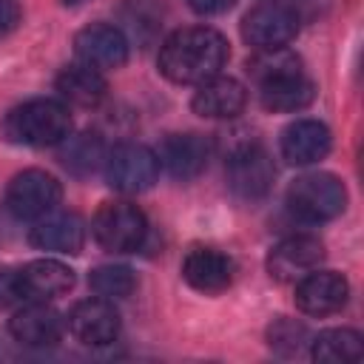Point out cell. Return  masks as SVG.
Listing matches in <instances>:
<instances>
[{
    "instance_id": "obj_2",
    "label": "cell",
    "mask_w": 364,
    "mask_h": 364,
    "mask_svg": "<svg viewBox=\"0 0 364 364\" xmlns=\"http://www.w3.org/2000/svg\"><path fill=\"white\" fill-rule=\"evenodd\" d=\"M0 134L11 145H28V148L60 145L71 134L68 105L63 100H51V97L28 100L3 117Z\"/></svg>"
},
{
    "instance_id": "obj_6",
    "label": "cell",
    "mask_w": 364,
    "mask_h": 364,
    "mask_svg": "<svg viewBox=\"0 0 364 364\" xmlns=\"http://www.w3.org/2000/svg\"><path fill=\"white\" fill-rule=\"evenodd\" d=\"M102 173L108 185L119 193H142L148 191L159 176L156 154L139 142H122L108 148Z\"/></svg>"
},
{
    "instance_id": "obj_12",
    "label": "cell",
    "mask_w": 364,
    "mask_h": 364,
    "mask_svg": "<svg viewBox=\"0 0 364 364\" xmlns=\"http://www.w3.org/2000/svg\"><path fill=\"white\" fill-rule=\"evenodd\" d=\"M71 336L88 347H102L111 344L119 336V313L114 307V301L108 299H82L71 307L68 318H65Z\"/></svg>"
},
{
    "instance_id": "obj_15",
    "label": "cell",
    "mask_w": 364,
    "mask_h": 364,
    "mask_svg": "<svg viewBox=\"0 0 364 364\" xmlns=\"http://www.w3.org/2000/svg\"><path fill=\"white\" fill-rule=\"evenodd\" d=\"M182 279L199 293H222L233 282V262L216 247H193L182 262Z\"/></svg>"
},
{
    "instance_id": "obj_19",
    "label": "cell",
    "mask_w": 364,
    "mask_h": 364,
    "mask_svg": "<svg viewBox=\"0 0 364 364\" xmlns=\"http://www.w3.org/2000/svg\"><path fill=\"white\" fill-rule=\"evenodd\" d=\"M26 301H48L74 287V270L57 259H34L20 267Z\"/></svg>"
},
{
    "instance_id": "obj_27",
    "label": "cell",
    "mask_w": 364,
    "mask_h": 364,
    "mask_svg": "<svg viewBox=\"0 0 364 364\" xmlns=\"http://www.w3.org/2000/svg\"><path fill=\"white\" fill-rule=\"evenodd\" d=\"M26 301V290H23V279L20 270L14 267H0V310Z\"/></svg>"
},
{
    "instance_id": "obj_21",
    "label": "cell",
    "mask_w": 364,
    "mask_h": 364,
    "mask_svg": "<svg viewBox=\"0 0 364 364\" xmlns=\"http://www.w3.org/2000/svg\"><path fill=\"white\" fill-rule=\"evenodd\" d=\"M313 97H316V88L304 77V71H296V74H287V77L259 85V102L267 111H279V114L301 111L313 102Z\"/></svg>"
},
{
    "instance_id": "obj_9",
    "label": "cell",
    "mask_w": 364,
    "mask_h": 364,
    "mask_svg": "<svg viewBox=\"0 0 364 364\" xmlns=\"http://www.w3.org/2000/svg\"><path fill=\"white\" fill-rule=\"evenodd\" d=\"M324 259V245L310 233H293L276 242L267 253V273L276 282H299L304 273L316 270Z\"/></svg>"
},
{
    "instance_id": "obj_13",
    "label": "cell",
    "mask_w": 364,
    "mask_h": 364,
    "mask_svg": "<svg viewBox=\"0 0 364 364\" xmlns=\"http://www.w3.org/2000/svg\"><path fill=\"white\" fill-rule=\"evenodd\" d=\"M74 51L80 57V63L97 68V71H108V68H119L128 60V40L119 28L108 26V23H91L85 28L77 31L74 37Z\"/></svg>"
},
{
    "instance_id": "obj_11",
    "label": "cell",
    "mask_w": 364,
    "mask_h": 364,
    "mask_svg": "<svg viewBox=\"0 0 364 364\" xmlns=\"http://www.w3.org/2000/svg\"><path fill=\"white\" fill-rule=\"evenodd\" d=\"M350 284L336 270H310L296 284V307L307 316H333L347 304Z\"/></svg>"
},
{
    "instance_id": "obj_18",
    "label": "cell",
    "mask_w": 364,
    "mask_h": 364,
    "mask_svg": "<svg viewBox=\"0 0 364 364\" xmlns=\"http://www.w3.org/2000/svg\"><path fill=\"white\" fill-rule=\"evenodd\" d=\"M28 242L37 250H51V253H80L85 242V228L77 213H46L34 219V228L28 233Z\"/></svg>"
},
{
    "instance_id": "obj_1",
    "label": "cell",
    "mask_w": 364,
    "mask_h": 364,
    "mask_svg": "<svg viewBox=\"0 0 364 364\" xmlns=\"http://www.w3.org/2000/svg\"><path fill=\"white\" fill-rule=\"evenodd\" d=\"M230 57L228 40L208 26L173 31L159 48V71L176 85H199L216 77Z\"/></svg>"
},
{
    "instance_id": "obj_7",
    "label": "cell",
    "mask_w": 364,
    "mask_h": 364,
    "mask_svg": "<svg viewBox=\"0 0 364 364\" xmlns=\"http://www.w3.org/2000/svg\"><path fill=\"white\" fill-rule=\"evenodd\" d=\"M60 196H63L60 182L40 168H28V171L14 173L9 188H6L9 210L26 222H34V219L51 213L60 205Z\"/></svg>"
},
{
    "instance_id": "obj_22",
    "label": "cell",
    "mask_w": 364,
    "mask_h": 364,
    "mask_svg": "<svg viewBox=\"0 0 364 364\" xmlns=\"http://www.w3.org/2000/svg\"><path fill=\"white\" fill-rule=\"evenodd\" d=\"M57 91L71 105L94 108L105 97L108 85H105V77L97 68H91L85 63H77V65H65L57 74Z\"/></svg>"
},
{
    "instance_id": "obj_17",
    "label": "cell",
    "mask_w": 364,
    "mask_h": 364,
    "mask_svg": "<svg viewBox=\"0 0 364 364\" xmlns=\"http://www.w3.org/2000/svg\"><path fill=\"white\" fill-rule=\"evenodd\" d=\"M330 128L318 119H296L282 131V156L290 165H313L330 154Z\"/></svg>"
},
{
    "instance_id": "obj_8",
    "label": "cell",
    "mask_w": 364,
    "mask_h": 364,
    "mask_svg": "<svg viewBox=\"0 0 364 364\" xmlns=\"http://www.w3.org/2000/svg\"><path fill=\"white\" fill-rule=\"evenodd\" d=\"M299 31V14L279 0L259 3L242 20V37L253 48H282Z\"/></svg>"
},
{
    "instance_id": "obj_29",
    "label": "cell",
    "mask_w": 364,
    "mask_h": 364,
    "mask_svg": "<svg viewBox=\"0 0 364 364\" xmlns=\"http://www.w3.org/2000/svg\"><path fill=\"white\" fill-rule=\"evenodd\" d=\"M233 3H236V0H188V6H191L193 11H199V14H222V11H228Z\"/></svg>"
},
{
    "instance_id": "obj_28",
    "label": "cell",
    "mask_w": 364,
    "mask_h": 364,
    "mask_svg": "<svg viewBox=\"0 0 364 364\" xmlns=\"http://www.w3.org/2000/svg\"><path fill=\"white\" fill-rule=\"evenodd\" d=\"M20 23V6L14 0H0V37L14 31Z\"/></svg>"
},
{
    "instance_id": "obj_26",
    "label": "cell",
    "mask_w": 364,
    "mask_h": 364,
    "mask_svg": "<svg viewBox=\"0 0 364 364\" xmlns=\"http://www.w3.org/2000/svg\"><path fill=\"white\" fill-rule=\"evenodd\" d=\"M267 344L282 355H299L307 341V327L293 318H276L267 327Z\"/></svg>"
},
{
    "instance_id": "obj_16",
    "label": "cell",
    "mask_w": 364,
    "mask_h": 364,
    "mask_svg": "<svg viewBox=\"0 0 364 364\" xmlns=\"http://www.w3.org/2000/svg\"><path fill=\"white\" fill-rule=\"evenodd\" d=\"M9 330L26 347H51L63 336V316L46 301H28L11 316Z\"/></svg>"
},
{
    "instance_id": "obj_30",
    "label": "cell",
    "mask_w": 364,
    "mask_h": 364,
    "mask_svg": "<svg viewBox=\"0 0 364 364\" xmlns=\"http://www.w3.org/2000/svg\"><path fill=\"white\" fill-rule=\"evenodd\" d=\"M65 6H80V3H85V0H63Z\"/></svg>"
},
{
    "instance_id": "obj_3",
    "label": "cell",
    "mask_w": 364,
    "mask_h": 364,
    "mask_svg": "<svg viewBox=\"0 0 364 364\" xmlns=\"http://www.w3.org/2000/svg\"><path fill=\"white\" fill-rule=\"evenodd\" d=\"M347 205V191L333 173H304L296 176L287 188V210L301 222H327L336 219Z\"/></svg>"
},
{
    "instance_id": "obj_25",
    "label": "cell",
    "mask_w": 364,
    "mask_h": 364,
    "mask_svg": "<svg viewBox=\"0 0 364 364\" xmlns=\"http://www.w3.org/2000/svg\"><path fill=\"white\" fill-rule=\"evenodd\" d=\"M88 284L100 299L114 301V299H128L136 290V276L125 264H102V267L91 270Z\"/></svg>"
},
{
    "instance_id": "obj_4",
    "label": "cell",
    "mask_w": 364,
    "mask_h": 364,
    "mask_svg": "<svg viewBox=\"0 0 364 364\" xmlns=\"http://www.w3.org/2000/svg\"><path fill=\"white\" fill-rule=\"evenodd\" d=\"M91 233L97 245L108 253H134L142 247L148 236V222H145V213L134 202L114 199V202H105L94 213Z\"/></svg>"
},
{
    "instance_id": "obj_20",
    "label": "cell",
    "mask_w": 364,
    "mask_h": 364,
    "mask_svg": "<svg viewBox=\"0 0 364 364\" xmlns=\"http://www.w3.org/2000/svg\"><path fill=\"white\" fill-rule=\"evenodd\" d=\"M105 139L97 134V131H82V134H68L63 142H60V162L68 173L85 179L91 173H97L102 165H105Z\"/></svg>"
},
{
    "instance_id": "obj_5",
    "label": "cell",
    "mask_w": 364,
    "mask_h": 364,
    "mask_svg": "<svg viewBox=\"0 0 364 364\" xmlns=\"http://www.w3.org/2000/svg\"><path fill=\"white\" fill-rule=\"evenodd\" d=\"M225 173H228V188L239 199L256 202V199L267 196L276 168H273V159L264 151V145H259L256 139H247L230 151Z\"/></svg>"
},
{
    "instance_id": "obj_14",
    "label": "cell",
    "mask_w": 364,
    "mask_h": 364,
    "mask_svg": "<svg viewBox=\"0 0 364 364\" xmlns=\"http://www.w3.org/2000/svg\"><path fill=\"white\" fill-rule=\"evenodd\" d=\"M245 102H247L245 85L239 80H233V77L216 74V77H210V80L196 85L191 108L199 117H208V119H230V117L242 114Z\"/></svg>"
},
{
    "instance_id": "obj_10",
    "label": "cell",
    "mask_w": 364,
    "mask_h": 364,
    "mask_svg": "<svg viewBox=\"0 0 364 364\" xmlns=\"http://www.w3.org/2000/svg\"><path fill=\"white\" fill-rule=\"evenodd\" d=\"M210 159V139L193 131L185 134H168L156 148V162L165 168L168 176L188 182L205 171Z\"/></svg>"
},
{
    "instance_id": "obj_23",
    "label": "cell",
    "mask_w": 364,
    "mask_h": 364,
    "mask_svg": "<svg viewBox=\"0 0 364 364\" xmlns=\"http://www.w3.org/2000/svg\"><path fill=\"white\" fill-rule=\"evenodd\" d=\"M310 355L321 364H353L364 355V341L350 327H333L310 341Z\"/></svg>"
},
{
    "instance_id": "obj_24",
    "label": "cell",
    "mask_w": 364,
    "mask_h": 364,
    "mask_svg": "<svg viewBox=\"0 0 364 364\" xmlns=\"http://www.w3.org/2000/svg\"><path fill=\"white\" fill-rule=\"evenodd\" d=\"M301 71V60L299 54H293L290 48H256L253 57H247V74L256 85H264L270 80L287 77Z\"/></svg>"
}]
</instances>
